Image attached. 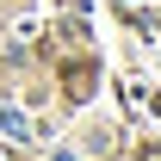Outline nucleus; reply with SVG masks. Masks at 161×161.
I'll use <instances>...</instances> for the list:
<instances>
[{"mask_svg": "<svg viewBox=\"0 0 161 161\" xmlns=\"http://www.w3.org/2000/svg\"><path fill=\"white\" fill-rule=\"evenodd\" d=\"M56 161H75V155H56Z\"/></svg>", "mask_w": 161, "mask_h": 161, "instance_id": "nucleus-2", "label": "nucleus"}, {"mask_svg": "<svg viewBox=\"0 0 161 161\" xmlns=\"http://www.w3.org/2000/svg\"><path fill=\"white\" fill-rule=\"evenodd\" d=\"M0 130L13 142H31V124H25V112H13V105H0Z\"/></svg>", "mask_w": 161, "mask_h": 161, "instance_id": "nucleus-1", "label": "nucleus"}]
</instances>
